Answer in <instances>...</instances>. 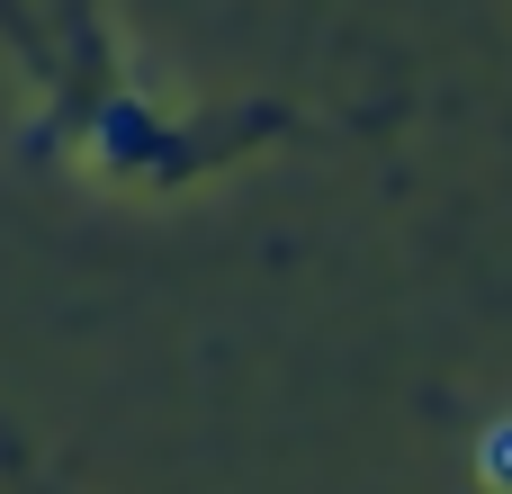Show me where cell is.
Wrapping results in <instances>:
<instances>
[{
  "label": "cell",
  "instance_id": "6da1fadb",
  "mask_svg": "<svg viewBox=\"0 0 512 494\" xmlns=\"http://www.w3.org/2000/svg\"><path fill=\"white\" fill-rule=\"evenodd\" d=\"M495 477H512V432H504V441H495Z\"/></svg>",
  "mask_w": 512,
  "mask_h": 494
}]
</instances>
